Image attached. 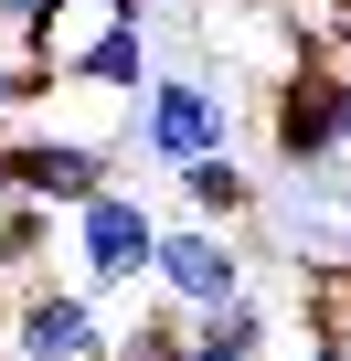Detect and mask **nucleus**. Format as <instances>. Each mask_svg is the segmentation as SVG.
Wrapping results in <instances>:
<instances>
[{
    "instance_id": "nucleus-10",
    "label": "nucleus",
    "mask_w": 351,
    "mask_h": 361,
    "mask_svg": "<svg viewBox=\"0 0 351 361\" xmlns=\"http://www.w3.org/2000/svg\"><path fill=\"white\" fill-rule=\"evenodd\" d=\"M43 245H54V213L43 202H0V276H43Z\"/></svg>"
},
{
    "instance_id": "nucleus-9",
    "label": "nucleus",
    "mask_w": 351,
    "mask_h": 361,
    "mask_svg": "<svg viewBox=\"0 0 351 361\" xmlns=\"http://www.w3.org/2000/svg\"><path fill=\"white\" fill-rule=\"evenodd\" d=\"M182 361H266V308H256V298L203 308V319H192V340H182Z\"/></svg>"
},
{
    "instance_id": "nucleus-7",
    "label": "nucleus",
    "mask_w": 351,
    "mask_h": 361,
    "mask_svg": "<svg viewBox=\"0 0 351 361\" xmlns=\"http://www.w3.org/2000/svg\"><path fill=\"white\" fill-rule=\"evenodd\" d=\"M160 64H149V22H107L75 64H64V85L75 96H117V106H138V85H149Z\"/></svg>"
},
{
    "instance_id": "nucleus-16",
    "label": "nucleus",
    "mask_w": 351,
    "mask_h": 361,
    "mask_svg": "<svg viewBox=\"0 0 351 361\" xmlns=\"http://www.w3.org/2000/svg\"><path fill=\"white\" fill-rule=\"evenodd\" d=\"M340 192H351V159H340Z\"/></svg>"
},
{
    "instance_id": "nucleus-1",
    "label": "nucleus",
    "mask_w": 351,
    "mask_h": 361,
    "mask_svg": "<svg viewBox=\"0 0 351 361\" xmlns=\"http://www.w3.org/2000/svg\"><path fill=\"white\" fill-rule=\"evenodd\" d=\"M128 128H138V149H149L160 170H182V159H203V149H234V96H224L203 64H160V75L138 85Z\"/></svg>"
},
{
    "instance_id": "nucleus-2",
    "label": "nucleus",
    "mask_w": 351,
    "mask_h": 361,
    "mask_svg": "<svg viewBox=\"0 0 351 361\" xmlns=\"http://www.w3.org/2000/svg\"><path fill=\"white\" fill-rule=\"evenodd\" d=\"M107 319L85 287H54V276H11V319H0V361H107Z\"/></svg>"
},
{
    "instance_id": "nucleus-6",
    "label": "nucleus",
    "mask_w": 351,
    "mask_h": 361,
    "mask_svg": "<svg viewBox=\"0 0 351 361\" xmlns=\"http://www.w3.org/2000/svg\"><path fill=\"white\" fill-rule=\"evenodd\" d=\"M117 180V149L107 138H75V128H22L11 138V192L43 202V213H75Z\"/></svg>"
},
{
    "instance_id": "nucleus-4",
    "label": "nucleus",
    "mask_w": 351,
    "mask_h": 361,
    "mask_svg": "<svg viewBox=\"0 0 351 361\" xmlns=\"http://www.w3.org/2000/svg\"><path fill=\"white\" fill-rule=\"evenodd\" d=\"M149 287L182 308V319L245 298V245H234V224H160V245H149Z\"/></svg>"
},
{
    "instance_id": "nucleus-12",
    "label": "nucleus",
    "mask_w": 351,
    "mask_h": 361,
    "mask_svg": "<svg viewBox=\"0 0 351 361\" xmlns=\"http://www.w3.org/2000/svg\"><path fill=\"white\" fill-rule=\"evenodd\" d=\"M32 106H54V75L32 54H11V64H0V117H32Z\"/></svg>"
},
{
    "instance_id": "nucleus-14",
    "label": "nucleus",
    "mask_w": 351,
    "mask_h": 361,
    "mask_svg": "<svg viewBox=\"0 0 351 361\" xmlns=\"http://www.w3.org/2000/svg\"><path fill=\"white\" fill-rule=\"evenodd\" d=\"M330 64H340V75H351V22H330Z\"/></svg>"
},
{
    "instance_id": "nucleus-3",
    "label": "nucleus",
    "mask_w": 351,
    "mask_h": 361,
    "mask_svg": "<svg viewBox=\"0 0 351 361\" xmlns=\"http://www.w3.org/2000/svg\"><path fill=\"white\" fill-rule=\"evenodd\" d=\"M64 224H75V287H85V298H107V287H149L160 213L128 192V180H107V192H96V202H75Z\"/></svg>"
},
{
    "instance_id": "nucleus-5",
    "label": "nucleus",
    "mask_w": 351,
    "mask_h": 361,
    "mask_svg": "<svg viewBox=\"0 0 351 361\" xmlns=\"http://www.w3.org/2000/svg\"><path fill=\"white\" fill-rule=\"evenodd\" d=\"M266 149H277V170H330L340 159L330 149V32H298V64L266 96Z\"/></svg>"
},
{
    "instance_id": "nucleus-15",
    "label": "nucleus",
    "mask_w": 351,
    "mask_h": 361,
    "mask_svg": "<svg viewBox=\"0 0 351 361\" xmlns=\"http://www.w3.org/2000/svg\"><path fill=\"white\" fill-rule=\"evenodd\" d=\"M0 202H11V138H0Z\"/></svg>"
},
{
    "instance_id": "nucleus-11",
    "label": "nucleus",
    "mask_w": 351,
    "mask_h": 361,
    "mask_svg": "<svg viewBox=\"0 0 351 361\" xmlns=\"http://www.w3.org/2000/svg\"><path fill=\"white\" fill-rule=\"evenodd\" d=\"M182 340H192V319L160 298V308H138V319H128V329L107 340V361H182Z\"/></svg>"
},
{
    "instance_id": "nucleus-13",
    "label": "nucleus",
    "mask_w": 351,
    "mask_h": 361,
    "mask_svg": "<svg viewBox=\"0 0 351 361\" xmlns=\"http://www.w3.org/2000/svg\"><path fill=\"white\" fill-rule=\"evenodd\" d=\"M330 149L351 159V75H340V64H330Z\"/></svg>"
},
{
    "instance_id": "nucleus-8",
    "label": "nucleus",
    "mask_w": 351,
    "mask_h": 361,
    "mask_svg": "<svg viewBox=\"0 0 351 361\" xmlns=\"http://www.w3.org/2000/svg\"><path fill=\"white\" fill-rule=\"evenodd\" d=\"M170 180H182L192 224H245V213H256V170H245L234 149H203V159H182Z\"/></svg>"
}]
</instances>
